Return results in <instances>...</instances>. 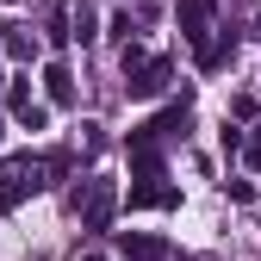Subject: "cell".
I'll use <instances>...</instances> for the list:
<instances>
[{
	"mask_svg": "<svg viewBox=\"0 0 261 261\" xmlns=\"http://www.w3.org/2000/svg\"><path fill=\"white\" fill-rule=\"evenodd\" d=\"M69 38H81V44H87V38H93V13H87V7H81V13H75V25H69Z\"/></svg>",
	"mask_w": 261,
	"mask_h": 261,
	"instance_id": "9c48e42d",
	"label": "cell"
},
{
	"mask_svg": "<svg viewBox=\"0 0 261 261\" xmlns=\"http://www.w3.org/2000/svg\"><path fill=\"white\" fill-rule=\"evenodd\" d=\"M38 187H44V168H38V162H7V168H0V212L25 205Z\"/></svg>",
	"mask_w": 261,
	"mask_h": 261,
	"instance_id": "7a4b0ae2",
	"label": "cell"
},
{
	"mask_svg": "<svg viewBox=\"0 0 261 261\" xmlns=\"http://www.w3.org/2000/svg\"><path fill=\"white\" fill-rule=\"evenodd\" d=\"M174 69H168V56H143L137 44H124V87H130V100H155V93H168Z\"/></svg>",
	"mask_w": 261,
	"mask_h": 261,
	"instance_id": "6da1fadb",
	"label": "cell"
},
{
	"mask_svg": "<svg viewBox=\"0 0 261 261\" xmlns=\"http://www.w3.org/2000/svg\"><path fill=\"white\" fill-rule=\"evenodd\" d=\"M130 31H137V25H130V13H112V38H118V44H130Z\"/></svg>",
	"mask_w": 261,
	"mask_h": 261,
	"instance_id": "30bf717a",
	"label": "cell"
},
{
	"mask_svg": "<svg viewBox=\"0 0 261 261\" xmlns=\"http://www.w3.org/2000/svg\"><path fill=\"white\" fill-rule=\"evenodd\" d=\"M81 261H106V255H81Z\"/></svg>",
	"mask_w": 261,
	"mask_h": 261,
	"instance_id": "4fadbf2b",
	"label": "cell"
},
{
	"mask_svg": "<svg viewBox=\"0 0 261 261\" xmlns=\"http://www.w3.org/2000/svg\"><path fill=\"white\" fill-rule=\"evenodd\" d=\"M237 56V38H218V44H199V69H224Z\"/></svg>",
	"mask_w": 261,
	"mask_h": 261,
	"instance_id": "52a82bcc",
	"label": "cell"
},
{
	"mask_svg": "<svg viewBox=\"0 0 261 261\" xmlns=\"http://www.w3.org/2000/svg\"><path fill=\"white\" fill-rule=\"evenodd\" d=\"M212 13H218V0H180V38H187V44H205Z\"/></svg>",
	"mask_w": 261,
	"mask_h": 261,
	"instance_id": "277c9868",
	"label": "cell"
},
{
	"mask_svg": "<svg viewBox=\"0 0 261 261\" xmlns=\"http://www.w3.org/2000/svg\"><path fill=\"white\" fill-rule=\"evenodd\" d=\"M0 44H7L13 56H31V50H38V44H31V31H25V25H0Z\"/></svg>",
	"mask_w": 261,
	"mask_h": 261,
	"instance_id": "ba28073f",
	"label": "cell"
},
{
	"mask_svg": "<svg viewBox=\"0 0 261 261\" xmlns=\"http://www.w3.org/2000/svg\"><path fill=\"white\" fill-rule=\"evenodd\" d=\"M118 255L124 261H162V243L155 237H118Z\"/></svg>",
	"mask_w": 261,
	"mask_h": 261,
	"instance_id": "8992f818",
	"label": "cell"
},
{
	"mask_svg": "<svg viewBox=\"0 0 261 261\" xmlns=\"http://www.w3.org/2000/svg\"><path fill=\"white\" fill-rule=\"evenodd\" d=\"M112 199H118V193H112L106 174H93V180L75 193V205H81V224H87V230H106V224H112Z\"/></svg>",
	"mask_w": 261,
	"mask_h": 261,
	"instance_id": "3957f363",
	"label": "cell"
},
{
	"mask_svg": "<svg viewBox=\"0 0 261 261\" xmlns=\"http://www.w3.org/2000/svg\"><path fill=\"white\" fill-rule=\"evenodd\" d=\"M19 124L25 130H44V106H19Z\"/></svg>",
	"mask_w": 261,
	"mask_h": 261,
	"instance_id": "8fae6325",
	"label": "cell"
},
{
	"mask_svg": "<svg viewBox=\"0 0 261 261\" xmlns=\"http://www.w3.org/2000/svg\"><path fill=\"white\" fill-rule=\"evenodd\" d=\"M243 162H249V168H261V137H249V143H243Z\"/></svg>",
	"mask_w": 261,
	"mask_h": 261,
	"instance_id": "7c38bea8",
	"label": "cell"
},
{
	"mask_svg": "<svg viewBox=\"0 0 261 261\" xmlns=\"http://www.w3.org/2000/svg\"><path fill=\"white\" fill-rule=\"evenodd\" d=\"M44 93H50L56 106L75 100V75H69V62H44Z\"/></svg>",
	"mask_w": 261,
	"mask_h": 261,
	"instance_id": "5b68a950",
	"label": "cell"
}]
</instances>
